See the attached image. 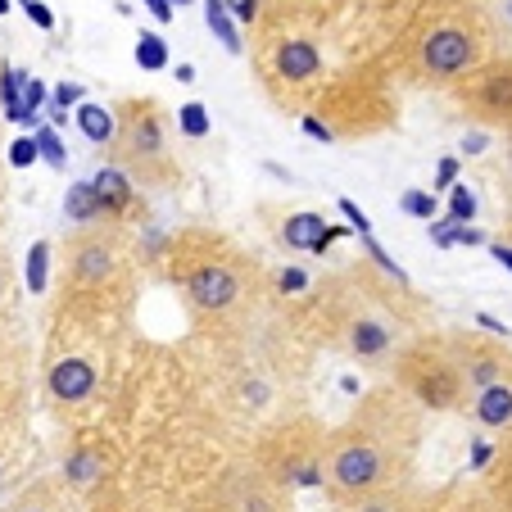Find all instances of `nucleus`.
Segmentation results:
<instances>
[{
	"instance_id": "nucleus-31",
	"label": "nucleus",
	"mask_w": 512,
	"mask_h": 512,
	"mask_svg": "<svg viewBox=\"0 0 512 512\" xmlns=\"http://www.w3.org/2000/svg\"><path fill=\"white\" fill-rule=\"evenodd\" d=\"M82 96H87L82 82H55V87H50V105H55L59 114H68V105H78Z\"/></svg>"
},
{
	"instance_id": "nucleus-41",
	"label": "nucleus",
	"mask_w": 512,
	"mask_h": 512,
	"mask_svg": "<svg viewBox=\"0 0 512 512\" xmlns=\"http://www.w3.org/2000/svg\"><path fill=\"white\" fill-rule=\"evenodd\" d=\"M168 5H191V0H168Z\"/></svg>"
},
{
	"instance_id": "nucleus-4",
	"label": "nucleus",
	"mask_w": 512,
	"mask_h": 512,
	"mask_svg": "<svg viewBox=\"0 0 512 512\" xmlns=\"http://www.w3.org/2000/svg\"><path fill=\"white\" fill-rule=\"evenodd\" d=\"M494 55V41L472 0H431L408 28V73L422 87L454 91Z\"/></svg>"
},
{
	"instance_id": "nucleus-5",
	"label": "nucleus",
	"mask_w": 512,
	"mask_h": 512,
	"mask_svg": "<svg viewBox=\"0 0 512 512\" xmlns=\"http://www.w3.org/2000/svg\"><path fill=\"white\" fill-rule=\"evenodd\" d=\"M59 268H64V295L59 304L78 309H114L132 295L136 245L123 227H73L59 245Z\"/></svg>"
},
{
	"instance_id": "nucleus-43",
	"label": "nucleus",
	"mask_w": 512,
	"mask_h": 512,
	"mask_svg": "<svg viewBox=\"0 0 512 512\" xmlns=\"http://www.w3.org/2000/svg\"><path fill=\"white\" fill-rule=\"evenodd\" d=\"M19 5H23V0H19Z\"/></svg>"
},
{
	"instance_id": "nucleus-36",
	"label": "nucleus",
	"mask_w": 512,
	"mask_h": 512,
	"mask_svg": "<svg viewBox=\"0 0 512 512\" xmlns=\"http://www.w3.org/2000/svg\"><path fill=\"white\" fill-rule=\"evenodd\" d=\"M458 177V159L449 155V159H440V186H449Z\"/></svg>"
},
{
	"instance_id": "nucleus-8",
	"label": "nucleus",
	"mask_w": 512,
	"mask_h": 512,
	"mask_svg": "<svg viewBox=\"0 0 512 512\" xmlns=\"http://www.w3.org/2000/svg\"><path fill=\"white\" fill-rule=\"evenodd\" d=\"M259 28L263 37H259V50H254V68H259L263 91L277 105H295V100H304L322 82V46L309 32L277 28L272 19H263Z\"/></svg>"
},
{
	"instance_id": "nucleus-22",
	"label": "nucleus",
	"mask_w": 512,
	"mask_h": 512,
	"mask_svg": "<svg viewBox=\"0 0 512 512\" xmlns=\"http://www.w3.org/2000/svg\"><path fill=\"white\" fill-rule=\"evenodd\" d=\"M23 68L14 64H0V114H5V123H23Z\"/></svg>"
},
{
	"instance_id": "nucleus-27",
	"label": "nucleus",
	"mask_w": 512,
	"mask_h": 512,
	"mask_svg": "<svg viewBox=\"0 0 512 512\" xmlns=\"http://www.w3.org/2000/svg\"><path fill=\"white\" fill-rule=\"evenodd\" d=\"M136 64H141L145 73H159V68L168 64L164 37H155V32H141V41H136Z\"/></svg>"
},
{
	"instance_id": "nucleus-24",
	"label": "nucleus",
	"mask_w": 512,
	"mask_h": 512,
	"mask_svg": "<svg viewBox=\"0 0 512 512\" xmlns=\"http://www.w3.org/2000/svg\"><path fill=\"white\" fill-rule=\"evenodd\" d=\"M32 141H37V159H46L55 173H64V168H68V150H64V136H59V127L37 123V127H32Z\"/></svg>"
},
{
	"instance_id": "nucleus-2",
	"label": "nucleus",
	"mask_w": 512,
	"mask_h": 512,
	"mask_svg": "<svg viewBox=\"0 0 512 512\" xmlns=\"http://www.w3.org/2000/svg\"><path fill=\"white\" fill-rule=\"evenodd\" d=\"M164 277L200 327L232 331L263 304L268 272L250 250L213 227H182L164 241Z\"/></svg>"
},
{
	"instance_id": "nucleus-18",
	"label": "nucleus",
	"mask_w": 512,
	"mask_h": 512,
	"mask_svg": "<svg viewBox=\"0 0 512 512\" xmlns=\"http://www.w3.org/2000/svg\"><path fill=\"white\" fill-rule=\"evenodd\" d=\"M336 512H422V494L404 481V485H390V490L363 494V499L336 503Z\"/></svg>"
},
{
	"instance_id": "nucleus-10",
	"label": "nucleus",
	"mask_w": 512,
	"mask_h": 512,
	"mask_svg": "<svg viewBox=\"0 0 512 512\" xmlns=\"http://www.w3.org/2000/svg\"><path fill=\"white\" fill-rule=\"evenodd\" d=\"M454 109L476 127L512 132V55H490L472 78L454 87Z\"/></svg>"
},
{
	"instance_id": "nucleus-7",
	"label": "nucleus",
	"mask_w": 512,
	"mask_h": 512,
	"mask_svg": "<svg viewBox=\"0 0 512 512\" xmlns=\"http://www.w3.org/2000/svg\"><path fill=\"white\" fill-rule=\"evenodd\" d=\"M390 377L395 390L422 413H463L467 408V381L454 363V349H449L445 331H431V336H408L399 345V354L390 358Z\"/></svg>"
},
{
	"instance_id": "nucleus-9",
	"label": "nucleus",
	"mask_w": 512,
	"mask_h": 512,
	"mask_svg": "<svg viewBox=\"0 0 512 512\" xmlns=\"http://www.w3.org/2000/svg\"><path fill=\"white\" fill-rule=\"evenodd\" d=\"M322 440L327 431L313 422H286L263 440L259 458L254 463L281 485V490H309V485H322Z\"/></svg>"
},
{
	"instance_id": "nucleus-19",
	"label": "nucleus",
	"mask_w": 512,
	"mask_h": 512,
	"mask_svg": "<svg viewBox=\"0 0 512 512\" xmlns=\"http://www.w3.org/2000/svg\"><path fill=\"white\" fill-rule=\"evenodd\" d=\"M204 19H209V32L223 41L227 55H245V37H241V23L232 19L227 0H204Z\"/></svg>"
},
{
	"instance_id": "nucleus-37",
	"label": "nucleus",
	"mask_w": 512,
	"mask_h": 512,
	"mask_svg": "<svg viewBox=\"0 0 512 512\" xmlns=\"http://www.w3.org/2000/svg\"><path fill=\"white\" fill-rule=\"evenodd\" d=\"M145 5H150V14H155L159 23H168V19H173V5H168V0H145Z\"/></svg>"
},
{
	"instance_id": "nucleus-26",
	"label": "nucleus",
	"mask_w": 512,
	"mask_h": 512,
	"mask_svg": "<svg viewBox=\"0 0 512 512\" xmlns=\"http://www.w3.org/2000/svg\"><path fill=\"white\" fill-rule=\"evenodd\" d=\"M50 286V241H37L28 250V290L41 295Z\"/></svg>"
},
{
	"instance_id": "nucleus-28",
	"label": "nucleus",
	"mask_w": 512,
	"mask_h": 512,
	"mask_svg": "<svg viewBox=\"0 0 512 512\" xmlns=\"http://www.w3.org/2000/svg\"><path fill=\"white\" fill-rule=\"evenodd\" d=\"M399 209L408 213V218H422V223H435V213H440V200H435V191H404L399 195Z\"/></svg>"
},
{
	"instance_id": "nucleus-13",
	"label": "nucleus",
	"mask_w": 512,
	"mask_h": 512,
	"mask_svg": "<svg viewBox=\"0 0 512 512\" xmlns=\"http://www.w3.org/2000/svg\"><path fill=\"white\" fill-rule=\"evenodd\" d=\"M213 508L218 512H290V499L259 463H241L218 481L213 490Z\"/></svg>"
},
{
	"instance_id": "nucleus-21",
	"label": "nucleus",
	"mask_w": 512,
	"mask_h": 512,
	"mask_svg": "<svg viewBox=\"0 0 512 512\" xmlns=\"http://www.w3.org/2000/svg\"><path fill=\"white\" fill-rule=\"evenodd\" d=\"M64 218L73 227H96V223H105L100 218V204H96V191H91V182H73L68 186V195H64Z\"/></svg>"
},
{
	"instance_id": "nucleus-35",
	"label": "nucleus",
	"mask_w": 512,
	"mask_h": 512,
	"mask_svg": "<svg viewBox=\"0 0 512 512\" xmlns=\"http://www.w3.org/2000/svg\"><path fill=\"white\" fill-rule=\"evenodd\" d=\"M304 132H309V136H318V141H336V136H331V127L322 123L318 114H304Z\"/></svg>"
},
{
	"instance_id": "nucleus-17",
	"label": "nucleus",
	"mask_w": 512,
	"mask_h": 512,
	"mask_svg": "<svg viewBox=\"0 0 512 512\" xmlns=\"http://www.w3.org/2000/svg\"><path fill=\"white\" fill-rule=\"evenodd\" d=\"M5 512H78V494L68 490L59 476H41Z\"/></svg>"
},
{
	"instance_id": "nucleus-15",
	"label": "nucleus",
	"mask_w": 512,
	"mask_h": 512,
	"mask_svg": "<svg viewBox=\"0 0 512 512\" xmlns=\"http://www.w3.org/2000/svg\"><path fill=\"white\" fill-rule=\"evenodd\" d=\"M87 182H91V191H96L105 227H123V232H132L136 223L150 218V209H145V191H136V186L127 182V173H118L114 164H100Z\"/></svg>"
},
{
	"instance_id": "nucleus-32",
	"label": "nucleus",
	"mask_w": 512,
	"mask_h": 512,
	"mask_svg": "<svg viewBox=\"0 0 512 512\" xmlns=\"http://www.w3.org/2000/svg\"><path fill=\"white\" fill-rule=\"evenodd\" d=\"M37 164V141L32 136H14L10 141V168H32Z\"/></svg>"
},
{
	"instance_id": "nucleus-3",
	"label": "nucleus",
	"mask_w": 512,
	"mask_h": 512,
	"mask_svg": "<svg viewBox=\"0 0 512 512\" xmlns=\"http://www.w3.org/2000/svg\"><path fill=\"white\" fill-rule=\"evenodd\" d=\"M322 290V331L358 368L386 372L422 313L413 281H390L372 263H354Z\"/></svg>"
},
{
	"instance_id": "nucleus-33",
	"label": "nucleus",
	"mask_w": 512,
	"mask_h": 512,
	"mask_svg": "<svg viewBox=\"0 0 512 512\" xmlns=\"http://www.w3.org/2000/svg\"><path fill=\"white\" fill-rule=\"evenodd\" d=\"M23 10H28V19L37 23V28H55V10H50V5H41V0H23Z\"/></svg>"
},
{
	"instance_id": "nucleus-1",
	"label": "nucleus",
	"mask_w": 512,
	"mask_h": 512,
	"mask_svg": "<svg viewBox=\"0 0 512 512\" xmlns=\"http://www.w3.org/2000/svg\"><path fill=\"white\" fill-rule=\"evenodd\" d=\"M417 408L399 390L372 395L349 422L322 440V490L331 503L404 485L417 449Z\"/></svg>"
},
{
	"instance_id": "nucleus-25",
	"label": "nucleus",
	"mask_w": 512,
	"mask_h": 512,
	"mask_svg": "<svg viewBox=\"0 0 512 512\" xmlns=\"http://www.w3.org/2000/svg\"><path fill=\"white\" fill-rule=\"evenodd\" d=\"M19 105H23V127H37V114L50 105V87L28 73V78H23V100Z\"/></svg>"
},
{
	"instance_id": "nucleus-39",
	"label": "nucleus",
	"mask_w": 512,
	"mask_h": 512,
	"mask_svg": "<svg viewBox=\"0 0 512 512\" xmlns=\"http://www.w3.org/2000/svg\"><path fill=\"white\" fill-rule=\"evenodd\" d=\"M91 512H132V508H123V503H118V499H105V494H100V499H96V508H91Z\"/></svg>"
},
{
	"instance_id": "nucleus-30",
	"label": "nucleus",
	"mask_w": 512,
	"mask_h": 512,
	"mask_svg": "<svg viewBox=\"0 0 512 512\" xmlns=\"http://www.w3.org/2000/svg\"><path fill=\"white\" fill-rule=\"evenodd\" d=\"M472 218H476V195L467 186H454V195H449V223H472Z\"/></svg>"
},
{
	"instance_id": "nucleus-38",
	"label": "nucleus",
	"mask_w": 512,
	"mask_h": 512,
	"mask_svg": "<svg viewBox=\"0 0 512 512\" xmlns=\"http://www.w3.org/2000/svg\"><path fill=\"white\" fill-rule=\"evenodd\" d=\"M490 254H494V259H499V263H503V268H508V272H512V245L494 241V245H490Z\"/></svg>"
},
{
	"instance_id": "nucleus-16",
	"label": "nucleus",
	"mask_w": 512,
	"mask_h": 512,
	"mask_svg": "<svg viewBox=\"0 0 512 512\" xmlns=\"http://www.w3.org/2000/svg\"><path fill=\"white\" fill-rule=\"evenodd\" d=\"M463 417H472L485 431H512V381H494L467 395Z\"/></svg>"
},
{
	"instance_id": "nucleus-12",
	"label": "nucleus",
	"mask_w": 512,
	"mask_h": 512,
	"mask_svg": "<svg viewBox=\"0 0 512 512\" xmlns=\"http://www.w3.org/2000/svg\"><path fill=\"white\" fill-rule=\"evenodd\" d=\"M454 363L467 381V395L494 381H512V345L508 336H485V331H445Z\"/></svg>"
},
{
	"instance_id": "nucleus-29",
	"label": "nucleus",
	"mask_w": 512,
	"mask_h": 512,
	"mask_svg": "<svg viewBox=\"0 0 512 512\" xmlns=\"http://www.w3.org/2000/svg\"><path fill=\"white\" fill-rule=\"evenodd\" d=\"M209 114H204L200 100H186L182 109H177V132L182 136H209Z\"/></svg>"
},
{
	"instance_id": "nucleus-6",
	"label": "nucleus",
	"mask_w": 512,
	"mask_h": 512,
	"mask_svg": "<svg viewBox=\"0 0 512 512\" xmlns=\"http://www.w3.org/2000/svg\"><path fill=\"white\" fill-rule=\"evenodd\" d=\"M105 164L127 173L136 191H168L182 182V168L173 159V118L155 96H127L114 105Z\"/></svg>"
},
{
	"instance_id": "nucleus-40",
	"label": "nucleus",
	"mask_w": 512,
	"mask_h": 512,
	"mask_svg": "<svg viewBox=\"0 0 512 512\" xmlns=\"http://www.w3.org/2000/svg\"><path fill=\"white\" fill-rule=\"evenodd\" d=\"M0 14H10V0H0Z\"/></svg>"
},
{
	"instance_id": "nucleus-11",
	"label": "nucleus",
	"mask_w": 512,
	"mask_h": 512,
	"mask_svg": "<svg viewBox=\"0 0 512 512\" xmlns=\"http://www.w3.org/2000/svg\"><path fill=\"white\" fill-rule=\"evenodd\" d=\"M105 390V363L96 349H55L46 363V399L55 413H87Z\"/></svg>"
},
{
	"instance_id": "nucleus-20",
	"label": "nucleus",
	"mask_w": 512,
	"mask_h": 512,
	"mask_svg": "<svg viewBox=\"0 0 512 512\" xmlns=\"http://www.w3.org/2000/svg\"><path fill=\"white\" fill-rule=\"evenodd\" d=\"M476 14L485 19V28H490V41L503 50V55H512V0H472Z\"/></svg>"
},
{
	"instance_id": "nucleus-34",
	"label": "nucleus",
	"mask_w": 512,
	"mask_h": 512,
	"mask_svg": "<svg viewBox=\"0 0 512 512\" xmlns=\"http://www.w3.org/2000/svg\"><path fill=\"white\" fill-rule=\"evenodd\" d=\"M340 209H345V218L358 227V236H372V223H368V213H358V204L349 200V195H340Z\"/></svg>"
},
{
	"instance_id": "nucleus-42",
	"label": "nucleus",
	"mask_w": 512,
	"mask_h": 512,
	"mask_svg": "<svg viewBox=\"0 0 512 512\" xmlns=\"http://www.w3.org/2000/svg\"><path fill=\"white\" fill-rule=\"evenodd\" d=\"M0 481H5V467H0Z\"/></svg>"
},
{
	"instance_id": "nucleus-23",
	"label": "nucleus",
	"mask_w": 512,
	"mask_h": 512,
	"mask_svg": "<svg viewBox=\"0 0 512 512\" xmlns=\"http://www.w3.org/2000/svg\"><path fill=\"white\" fill-rule=\"evenodd\" d=\"M78 127H82V136H87L91 145H105L109 136H114V109L87 100V105H78Z\"/></svg>"
},
{
	"instance_id": "nucleus-14",
	"label": "nucleus",
	"mask_w": 512,
	"mask_h": 512,
	"mask_svg": "<svg viewBox=\"0 0 512 512\" xmlns=\"http://www.w3.org/2000/svg\"><path fill=\"white\" fill-rule=\"evenodd\" d=\"M263 223H268L272 245H281L286 254H322L331 241H340V227L327 223V213L318 209H263Z\"/></svg>"
}]
</instances>
